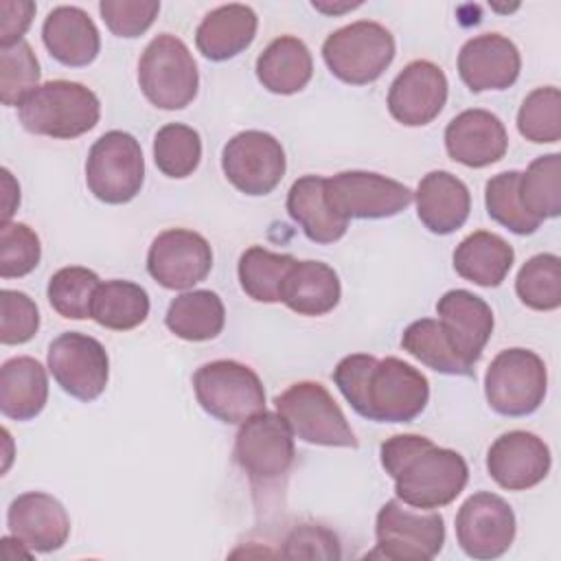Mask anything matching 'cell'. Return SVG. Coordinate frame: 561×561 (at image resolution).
I'll list each match as a JSON object with an SVG mask.
<instances>
[{"label": "cell", "mask_w": 561, "mask_h": 561, "mask_svg": "<svg viewBox=\"0 0 561 561\" xmlns=\"http://www.w3.org/2000/svg\"><path fill=\"white\" fill-rule=\"evenodd\" d=\"M333 381L357 414L377 423H410L430 399L425 375L399 357L346 355L337 362Z\"/></svg>", "instance_id": "obj_1"}, {"label": "cell", "mask_w": 561, "mask_h": 561, "mask_svg": "<svg viewBox=\"0 0 561 561\" xmlns=\"http://www.w3.org/2000/svg\"><path fill=\"white\" fill-rule=\"evenodd\" d=\"M340 541L337 537L313 524H302L294 528L283 548V557L287 559H340Z\"/></svg>", "instance_id": "obj_45"}, {"label": "cell", "mask_w": 561, "mask_h": 561, "mask_svg": "<svg viewBox=\"0 0 561 561\" xmlns=\"http://www.w3.org/2000/svg\"><path fill=\"white\" fill-rule=\"evenodd\" d=\"M35 13L33 2H13V0H2L0 2V15H2V26H0V46H13L22 42V35L26 33L31 20Z\"/></svg>", "instance_id": "obj_46"}, {"label": "cell", "mask_w": 561, "mask_h": 561, "mask_svg": "<svg viewBox=\"0 0 561 561\" xmlns=\"http://www.w3.org/2000/svg\"><path fill=\"white\" fill-rule=\"evenodd\" d=\"M313 75V59L302 39L280 35L256 59V77L274 94L300 92Z\"/></svg>", "instance_id": "obj_30"}, {"label": "cell", "mask_w": 561, "mask_h": 561, "mask_svg": "<svg viewBox=\"0 0 561 561\" xmlns=\"http://www.w3.org/2000/svg\"><path fill=\"white\" fill-rule=\"evenodd\" d=\"M447 88V77L436 64L427 59L410 61L390 83L388 112L401 125H427L443 112Z\"/></svg>", "instance_id": "obj_17"}, {"label": "cell", "mask_w": 561, "mask_h": 561, "mask_svg": "<svg viewBox=\"0 0 561 561\" xmlns=\"http://www.w3.org/2000/svg\"><path fill=\"white\" fill-rule=\"evenodd\" d=\"M213 267L208 241L193 230L160 232L147 252V272L167 289H188L202 283Z\"/></svg>", "instance_id": "obj_16"}, {"label": "cell", "mask_w": 561, "mask_h": 561, "mask_svg": "<svg viewBox=\"0 0 561 561\" xmlns=\"http://www.w3.org/2000/svg\"><path fill=\"white\" fill-rule=\"evenodd\" d=\"M401 346L427 368L443 375H473V368L460 359L443 324L434 318H421L405 327Z\"/></svg>", "instance_id": "obj_33"}, {"label": "cell", "mask_w": 561, "mask_h": 561, "mask_svg": "<svg viewBox=\"0 0 561 561\" xmlns=\"http://www.w3.org/2000/svg\"><path fill=\"white\" fill-rule=\"evenodd\" d=\"M546 388V364L528 348L500 351L484 375L486 401L502 416L533 414L543 403Z\"/></svg>", "instance_id": "obj_9"}, {"label": "cell", "mask_w": 561, "mask_h": 561, "mask_svg": "<svg viewBox=\"0 0 561 561\" xmlns=\"http://www.w3.org/2000/svg\"><path fill=\"white\" fill-rule=\"evenodd\" d=\"M359 7V2H355V4H342V7H329V4H322V2H313V9H318V11H324V13H340V11H351V9H357Z\"/></svg>", "instance_id": "obj_47"}, {"label": "cell", "mask_w": 561, "mask_h": 561, "mask_svg": "<svg viewBox=\"0 0 561 561\" xmlns=\"http://www.w3.org/2000/svg\"><path fill=\"white\" fill-rule=\"evenodd\" d=\"M18 116L31 134L68 140L90 131L99 123L101 103L83 83L55 79L37 85L18 105Z\"/></svg>", "instance_id": "obj_3"}, {"label": "cell", "mask_w": 561, "mask_h": 561, "mask_svg": "<svg viewBox=\"0 0 561 561\" xmlns=\"http://www.w3.org/2000/svg\"><path fill=\"white\" fill-rule=\"evenodd\" d=\"M522 206L539 221L559 217L561 213V156L546 153L535 158L519 173Z\"/></svg>", "instance_id": "obj_35"}, {"label": "cell", "mask_w": 561, "mask_h": 561, "mask_svg": "<svg viewBox=\"0 0 561 561\" xmlns=\"http://www.w3.org/2000/svg\"><path fill=\"white\" fill-rule=\"evenodd\" d=\"M145 182V158L140 142L121 129L105 131L85 160V184L105 204L131 202Z\"/></svg>", "instance_id": "obj_8"}, {"label": "cell", "mask_w": 561, "mask_h": 561, "mask_svg": "<svg viewBox=\"0 0 561 561\" xmlns=\"http://www.w3.org/2000/svg\"><path fill=\"white\" fill-rule=\"evenodd\" d=\"M101 285L96 272L70 265L57 270L48 280V302L61 316L70 320H85L92 311V298L96 287Z\"/></svg>", "instance_id": "obj_37"}, {"label": "cell", "mask_w": 561, "mask_h": 561, "mask_svg": "<svg viewBox=\"0 0 561 561\" xmlns=\"http://www.w3.org/2000/svg\"><path fill=\"white\" fill-rule=\"evenodd\" d=\"M340 278L322 261H296L285 276L280 302L300 316H324L340 302Z\"/></svg>", "instance_id": "obj_27"}, {"label": "cell", "mask_w": 561, "mask_h": 561, "mask_svg": "<svg viewBox=\"0 0 561 561\" xmlns=\"http://www.w3.org/2000/svg\"><path fill=\"white\" fill-rule=\"evenodd\" d=\"M436 313L460 359L473 368L493 333L491 307L473 291L449 289L438 298Z\"/></svg>", "instance_id": "obj_22"}, {"label": "cell", "mask_w": 561, "mask_h": 561, "mask_svg": "<svg viewBox=\"0 0 561 561\" xmlns=\"http://www.w3.org/2000/svg\"><path fill=\"white\" fill-rule=\"evenodd\" d=\"M48 399L46 368L28 355L11 357L0 368V410L7 419L31 421Z\"/></svg>", "instance_id": "obj_28"}, {"label": "cell", "mask_w": 561, "mask_h": 561, "mask_svg": "<svg viewBox=\"0 0 561 561\" xmlns=\"http://www.w3.org/2000/svg\"><path fill=\"white\" fill-rule=\"evenodd\" d=\"M42 245L35 230L26 224L4 221L0 226V276L20 278L37 267Z\"/></svg>", "instance_id": "obj_42"}, {"label": "cell", "mask_w": 561, "mask_h": 561, "mask_svg": "<svg viewBox=\"0 0 561 561\" xmlns=\"http://www.w3.org/2000/svg\"><path fill=\"white\" fill-rule=\"evenodd\" d=\"M274 408L294 436L311 445L357 447L342 408L318 381H296L274 399Z\"/></svg>", "instance_id": "obj_5"}, {"label": "cell", "mask_w": 561, "mask_h": 561, "mask_svg": "<svg viewBox=\"0 0 561 561\" xmlns=\"http://www.w3.org/2000/svg\"><path fill=\"white\" fill-rule=\"evenodd\" d=\"M197 403L224 423H243L265 410V390L259 375L234 359H215L193 375Z\"/></svg>", "instance_id": "obj_7"}, {"label": "cell", "mask_w": 561, "mask_h": 561, "mask_svg": "<svg viewBox=\"0 0 561 561\" xmlns=\"http://www.w3.org/2000/svg\"><path fill=\"white\" fill-rule=\"evenodd\" d=\"M164 324L182 340L206 342L221 333L226 324V309L215 291L193 289L171 300Z\"/></svg>", "instance_id": "obj_31"}, {"label": "cell", "mask_w": 561, "mask_h": 561, "mask_svg": "<svg viewBox=\"0 0 561 561\" xmlns=\"http://www.w3.org/2000/svg\"><path fill=\"white\" fill-rule=\"evenodd\" d=\"M519 300L537 311H552L561 305V259L543 252L530 256L515 278Z\"/></svg>", "instance_id": "obj_36"}, {"label": "cell", "mask_w": 561, "mask_h": 561, "mask_svg": "<svg viewBox=\"0 0 561 561\" xmlns=\"http://www.w3.org/2000/svg\"><path fill=\"white\" fill-rule=\"evenodd\" d=\"M322 57L340 81L366 85L392 64L394 37L383 24L359 20L333 31L322 44Z\"/></svg>", "instance_id": "obj_6"}, {"label": "cell", "mask_w": 561, "mask_h": 561, "mask_svg": "<svg viewBox=\"0 0 561 561\" xmlns=\"http://www.w3.org/2000/svg\"><path fill=\"white\" fill-rule=\"evenodd\" d=\"M513 261L511 243L486 230L471 232L454 250V270L480 287H497L511 272Z\"/></svg>", "instance_id": "obj_29"}, {"label": "cell", "mask_w": 561, "mask_h": 561, "mask_svg": "<svg viewBox=\"0 0 561 561\" xmlns=\"http://www.w3.org/2000/svg\"><path fill=\"white\" fill-rule=\"evenodd\" d=\"M294 263L296 259L291 254L252 245L239 259L237 274L241 289L256 302H280V289Z\"/></svg>", "instance_id": "obj_34"}, {"label": "cell", "mask_w": 561, "mask_h": 561, "mask_svg": "<svg viewBox=\"0 0 561 561\" xmlns=\"http://www.w3.org/2000/svg\"><path fill=\"white\" fill-rule=\"evenodd\" d=\"M375 537L370 557L430 561L443 550L445 522L438 513H414L401 500H388L377 513Z\"/></svg>", "instance_id": "obj_10"}, {"label": "cell", "mask_w": 561, "mask_h": 561, "mask_svg": "<svg viewBox=\"0 0 561 561\" xmlns=\"http://www.w3.org/2000/svg\"><path fill=\"white\" fill-rule=\"evenodd\" d=\"M99 11L107 28L118 37H138L156 20L160 2L156 0H103Z\"/></svg>", "instance_id": "obj_44"}, {"label": "cell", "mask_w": 561, "mask_h": 561, "mask_svg": "<svg viewBox=\"0 0 561 561\" xmlns=\"http://www.w3.org/2000/svg\"><path fill=\"white\" fill-rule=\"evenodd\" d=\"M548 445L533 432L513 430L493 440L486 451L489 476L506 491L537 486L550 471Z\"/></svg>", "instance_id": "obj_18"}, {"label": "cell", "mask_w": 561, "mask_h": 561, "mask_svg": "<svg viewBox=\"0 0 561 561\" xmlns=\"http://www.w3.org/2000/svg\"><path fill=\"white\" fill-rule=\"evenodd\" d=\"M149 316L147 291L131 280H105L96 287L90 318L112 331H129L142 324Z\"/></svg>", "instance_id": "obj_32"}, {"label": "cell", "mask_w": 561, "mask_h": 561, "mask_svg": "<svg viewBox=\"0 0 561 561\" xmlns=\"http://www.w3.org/2000/svg\"><path fill=\"white\" fill-rule=\"evenodd\" d=\"M327 199L344 219H386L410 206L414 193L373 171H342L324 180Z\"/></svg>", "instance_id": "obj_12"}, {"label": "cell", "mask_w": 561, "mask_h": 561, "mask_svg": "<svg viewBox=\"0 0 561 561\" xmlns=\"http://www.w3.org/2000/svg\"><path fill=\"white\" fill-rule=\"evenodd\" d=\"M517 129L530 142L561 138V92L554 85L533 90L517 112Z\"/></svg>", "instance_id": "obj_40"}, {"label": "cell", "mask_w": 561, "mask_h": 561, "mask_svg": "<svg viewBox=\"0 0 561 561\" xmlns=\"http://www.w3.org/2000/svg\"><path fill=\"white\" fill-rule=\"evenodd\" d=\"M48 370L64 392L79 401H94L107 386L110 359L96 337L68 331L50 342Z\"/></svg>", "instance_id": "obj_14"}, {"label": "cell", "mask_w": 561, "mask_h": 561, "mask_svg": "<svg viewBox=\"0 0 561 561\" xmlns=\"http://www.w3.org/2000/svg\"><path fill=\"white\" fill-rule=\"evenodd\" d=\"M39 81V64L33 48L22 39L0 46V99L4 105H20Z\"/></svg>", "instance_id": "obj_41"}, {"label": "cell", "mask_w": 561, "mask_h": 561, "mask_svg": "<svg viewBox=\"0 0 561 561\" xmlns=\"http://www.w3.org/2000/svg\"><path fill=\"white\" fill-rule=\"evenodd\" d=\"M153 160L167 178L180 180L191 175L202 160L199 134L184 123L160 127L153 138Z\"/></svg>", "instance_id": "obj_38"}, {"label": "cell", "mask_w": 561, "mask_h": 561, "mask_svg": "<svg viewBox=\"0 0 561 561\" xmlns=\"http://www.w3.org/2000/svg\"><path fill=\"white\" fill-rule=\"evenodd\" d=\"M327 178L302 175L287 193V213L313 243H335L344 237L348 219L337 215L327 199Z\"/></svg>", "instance_id": "obj_26"}, {"label": "cell", "mask_w": 561, "mask_h": 561, "mask_svg": "<svg viewBox=\"0 0 561 561\" xmlns=\"http://www.w3.org/2000/svg\"><path fill=\"white\" fill-rule=\"evenodd\" d=\"M138 83L149 103L160 110L186 107L199 85V75L188 46L171 35H156L140 55Z\"/></svg>", "instance_id": "obj_4"}, {"label": "cell", "mask_w": 561, "mask_h": 561, "mask_svg": "<svg viewBox=\"0 0 561 561\" xmlns=\"http://www.w3.org/2000/svg\"><path fill=\"white\" fill-rule=\"evenodd\" d=\"M416 215L434 234H451L465 226L471 210L467 184L449 171H430L416 186Z\"/></svg>", "instance_id": "obj_23"}, {"label": "cell", "mask_w": 561, "mask_h": 561, "mask_svg": "<svg viewBox=\"0 0 561 561\" xmlns=\"http://www.w3.org/2000/svg\"><path fill=\"white\" fill-rule=\"evenodd\" d=\"M519 68L517 46L500 33L476 35L458 53V75L471 92L506 90L517 81Z\"/></svg>", "instance_id": "obj_20"}, {"label": "cell", "mask_w": 561, "mask_h": 561, "mask_svg": "<svg viewBox=\"0 0 561 561\" xmlns=\"http://www.w3.org/2000/svg\"><path fill=\"white\" fill-rule=\"evenodd\" d=\"M278 412L261 410L241 423L234 436V460L254 484L285 476L294 462V438Z\"/></svg>", "instance_id": "obj_11"}, {"label": "cell", "mask_w": 561, "mask_h": 561, "mask_svg": "<svg viewBox=\"0 0 561 561\" xmlns=\"http://www.w3.org/2000/svg\"><path fill=\"white\" fill-rule=\"evenodd\" d=\"M39 329L37 305L15 289L0 291V342L2 344H24Z\"/></svg>", "instance_id": "obj_43"}, {"label": "cell", "mask_w": 561, "mask_h": 561, "mask_svg": "<svg viewBox=\"0 0 561 561\" xmlns=\"http://www.w3.org/2000/svg\"><path fill=\"white\" fill-rule=\"evenodd\" d=\"M7 526L11 537L33 552H55L70 535V517L64 504L42 491L18 495L9 504Z\"/></svg>", "instance_id": "obj_19"}, {"label": "cell", "mask_w": 561, "mask_h": 561, "mask_svg": "<svg viewBox=\"0 0 561 561\" xmlns=\"http://www.w3.org/2000/svg\"><path fill=\"white\" fill-rule=\"evenodd\" d=\"M486 213L515 234H533L541 221L535 219L519 199V171H502L484 186Z\"/></svg>", "instance_id": "obj_39"}, {"label": "cell", "mask_w": 561, "mask_h": 561, "mask_svg": "<svg viewBox=\"0 0 561 561\" xmlns=\"http://www.w3.org/2000/svg\"><path fill=\"white\" fill-rule=\"evenodd\" d=\"M381 467L394 480L397 500L414 508H440L451 504L469 480L465 458L427 436L397 434L379 447Z\"/></svg>", "instance_id": "obj_2"}, {"label": "cell", "mask_w": 561, "mask_h": 561, "mask_svg": "<svg viewBox=\"0 0 561 561\" xmlns=\"http://www.w3.org/2000/svg\"><path fill=\"white\" fill-rule=\"evenodd\" d=\"M256 26L259 18L248 4H221L204 15L195 31V44L206 59L226 61L252 44Z\"/></svg>", "instance_id": "obj_25"}, {"label": "cell", "mask_w": 561, "mask_h": 561, "mask_svg": "<svg viewBox=\"0 0 561 561\" xmlns=\"http://www.w3.org/2000/svg\"><path fill=\"white\" fill-rule=\"evenodd\" d=\"M285 151L280 142L259 129L232 136L221 151V169L228 182L245 195L272 193L285 175Z\"/></svg>", "instance_id": "obj_13"}, {"label": "cell", "mask_w": 561, "mask_h": 561, "mask_svg": "<svg viewBox=\"0 0 561 561\" xmlns=\"http://www.w3.org/2000/svg\"><path fill=\"white\" fill-rule=\"evenodd\" d=\"M42 39L53 59L64 66H88L96 59L101 48V35L92 18L79 7H55L44 24Z\"/></svg>", "instance_id": "obj_24"}, {"label": "cell", "mask_w": 561, "mask_h": 561, "mask_svg": "<svg viewBox=\"0 0 561 561\" xmlns=\"http://www.w3.org/2000/svg\"><path fill=\"white\" fill-rule=\"evenodd\" d=\"M445 149L451 160L471 169H482L504 158L508 134L495 114L473 107L449 121L445 127Z\"/></svg>", "instance_id": "obj_21"}, {"label": "cell", "mask_w": 561, "mask_h": 561, "mask_svg": "<svg viewBox=\"0 0 561 561\" xmlns=\"http://www.w3.org/2000/svg\"><path fill=\"white\" fill-rule=\"evenodd\" d=\"M515 513L511 504L489 491L469 495L456 513V539L471 559H497L515 539Z\"/></svg>", "instance_id": "obj_15"}]
</instances>
